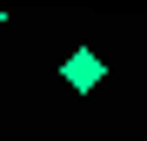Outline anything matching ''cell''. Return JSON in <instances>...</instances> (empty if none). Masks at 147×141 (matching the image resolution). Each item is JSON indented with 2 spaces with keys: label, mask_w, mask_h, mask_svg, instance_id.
<instances>
[{
  "label": "cell",
  "mask_w": 147,
  "mask_h": 141,
  "mask_svg": "<svg viewBox=\"0 0 147 141\" xmlns=\"http://www.w3.org/2000/svg\"><path fill=\"white\" fill-rule=\"evenodd\" d=\"M60 74H67V87H94V81H100V54H94V47H74V54H67V67H60Z\"/></svg>",
  "instance_id": "6da1fadb"
},
{
  "label": "cell",
  "mask_w": 147,
  "mask_h": 141,
  "mask_svg": "<svg viewBox=\"0 0 147 141\" xmlns=\"http://www.w3.org/2000/svg\"><path fill=\"white\" fill-rule=\"evenodd\" d=\"M0 20H7V14H0Z\"/></svg>",
  "instance_id": "7a4b0ae2"
}]
</instances>
